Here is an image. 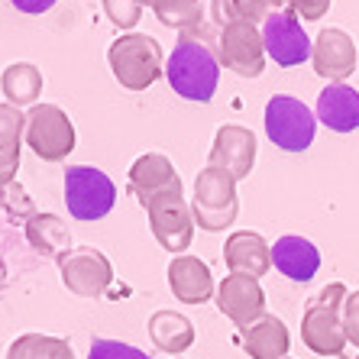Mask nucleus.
Wrapping results in <instances>:
<instances>
[{"label":"nucleus","mask_w":359,"mask_h":359,"mask_svg":"<svg viewBox=\"0 0 359 359\" xmlns=\"http://www.w3.org/2000/svg\"><path fill=\"white\" fill-rule=\"evenodd\" d=\"M346 298H350L346 285L330 282L308 301V308L301 314V340H304V346L311 353L350 359V353H346L350 340H346V330H343V304H346Z\"/></svg>","instance_id":"1"},{"label":"nucleus","mask_w":359,"mask_h":359,"mask_svg":"<svg viewBox=\"0 0 359 359\" xmlns=\"http://www.w3.org/2000/svg\"><path fill=\"white\" fill-rule=\"evenodd\" d=\"M165 78L178 97L208 104L217 94L220 62L204 42L191 39V36H182L165 62Z\"/></svg>","instance_id":"2"},{"label":"nucleus","mask_w":359,"mask_h":359,"mask_svg":"<svg viewBox=\"0 0 359 359\" xmlns=\"http://www.w3.org/2000/svg\"><path fill=\"white\" fill-rule=\"evenodd\" d=\"M110 72L123 84L126 91H146L149 84L159 81L162 68V49L159 42L146 33H126L120 36L107 52Z\"/></svg>","instance_id":"3"},{"label":"nucleus","mask_w":359,"mask_h":359,"mask_svg":"<svg viewBox=\"0 0 359 359\" xmlns=\"http://www.w3.org/2000/svg\"><path fill=\"white\" fill-rule=\"evenodd\" d=\"M240 201H236V178H230L220 168H204L194 178V198H191V217L201 230L217 233L236 220Z\"/></svg>","instance_id":"4"},{"label":"nucleus","mask_w":359,"mask_h":359,"mask_svg":"<svg viewBox=\"0 0 359 359\" xmlns=\"http://www.w3.org/2000/svg\"><path fill=\"white\" fill-rule=\"evenodd\" d=\"M262 123H266V136L285 152H304L318 133V114L292 94L269 97Z\"/></svg>","instance_id":"5"},{"label":"nucleus","mask_w":359,"mask_h":359,"mask_svg":"<svg viewBox=\"0 0 359 359\" xmlns=\"http://www.w3.org/2000/svg\"><path fill=\"white\" fill-rule=\"evenodd\" d=\"M65 204L75 220H100L107 217L117 204V184L110 182L100 168L91 165H72L65 172Z\"/></svg>","instance_id":"6"},{"label":"nucleus","mask_w":359,"mask_h":359,"mask_svg":"<svg viewBox=\"0 0 359 359\" xmlns=\"http://www.w3.org/2000/svg\"><path fill=\"white\" fill-rule=\"evenodd\" d=\"M26 146L46 162H62L75 149V126L55 104H36L26 114Z\"/></svg>","instance_id":"7"},{"label":"nucleus","mask_w":359,"mask_h":359,"mask_svg":"<svg viewBox=\"0 0 359 359\" xmlns=\"http://www.w3.org/2000/svg\"><path fill=\"white\" fill-rule=\"evenodd\" d=\"M259 29H262V42H266V55L282 68L301 65V62H308L311 52H314V42L304 33L301 17L294 10L282 7V10H276V13H269Z\"/></svg>","instance_id":"8"},{"label":"nucleus","mask_w":359,"mask_h":359,"mask_svg":"<svg viewBox=\"0 0 359 359\" xmlns=\"http://www.w3.org/2000/svg\"><path fill=\"white\" fill-rule=\"evenodd\" d=\"M62 285L78 298H100L114 282V266L94 246H78L59 262Z\"/></svg>","instance_id":"9"},{"label":"nucleus","mask_w":359,"mask_h":359,"mask_svg":"<svg viewBox=\"0 0 359 359\" xmlns=\"http://www.w3.org/2000/svg\"><path fill=\"white\" fill-rule=\"evenodd\" d=\"M262 29L252 23H226L220 29V62L240 78H259L266 68Z\"/></svg>","instance_id":"10"},{"label":"nucleus","mask_w":359,"mask_h":359,"mask_svg":"<svg viewBox=\"0 0 359 359\" xmlns=\"http://www.w3.org/2000/svg\"><path fill=\"white\" fill-rule=\"evenodd\" d=\"M146 214H149V226L156 240L162 243V250L182 256L191 246L194 217H191V204H184L182 194H165V198L152 201Z\"/></svg>","instance_id":"11"},{"label":"nucleus","mask_w":359,"mask_h":359,"mask_svg":"<svg viewBox=\"0 0 359 359\" xmlns=\"http://www.w3.org/2000/svg\"><path fill=\"white\" fill-rule=\"evenodd\" d=\"M217 311L230 318L236 327H250L259 318H266V292L259 278L250 276H226L217 285Z\"/></svg>","instance_id":"12"},{"label":"nucleus","mask_w":359,"mask_h":359,"mask_svg":"<svg viewBox=\"0 0 359 359\" xmlns=\"http://www.w3.org/2000/svg\"><path fill=\"white\" fill-rule=\"evenodd\" d=\"M130 191L136 194L142 208H149L152 201L165 198V194H182V178L175 165L162 152H146L130 168Z\"/></svg>","instance_id":"13"},{"label":"nucleus","mask_w":359,"mask_h":359,"mask_svg":"<svg viewBox=\"0 0 359 359\" xmlns=\"http://www.w3.org/2000/svg\"><path fill=\"white\" fill-rule=\"evenodd\" d=\"M208 165L226 172L236 182L246 178L252 172V165H256V136L246 126H236V123L220 126L217 136H214V146H210Z\"/></svg>","instance_id":"14"},{"label":"nucleus","mask_w":359,"mask_h":359,"mask_svg":"<svg viewBox=\"0 0 359 359\" xmlns=\"http://www.w3.org/2000/svg\"><path fill=\"white\" fill-rule=\"evenodd\" d=\"M311 65L320 78H327V84L346 81L356 68V42L350 33H343L337 26L320 29L314 39V52H311Z\"/></svg>","instance_id":"15"},{"label":"nucleus","mask_w":359,"mask_h":359,"mask_svg":"<svg viewBox=\"0 0 359 359\" xmlns=\"http://www.w3.org/2000/svg\"><path fill=\"white\" fill-rule=\"evenodd\" d=\"M318 123H324L334 133H353L359 130V91L346 81L327 84L318 94Z\"/></svg>","instance_id":"16"},{"label":"nucleus","mask_w":359,"mask_h":359,"mask_svg":"<svg viewBox=\"0 0 359 359\" xmlns=\"http://www.w3.org/2000/svg\"><path fill=\"white\" fill-rule=\"evenodd\" d=\"M168 288L184 304H201V301H210V294H214V276H210L204 259L182 252L168 262Z\"/></svg>","instance_id":"17"},{"label":"nucleus","mask_w":359,"mask_h":359,"mask_svg":"<svg viewBox=\"0 0 359 359\" xmlns=\"http://www.w3.org/2000/svg\"><path fill=\"white\" fill-rule=\"evenodd\" d=\"M224 262L230 269V276L259 278L272 269V246L259 233L240 230V233H233L224 243Z\"/></svg>","instance_id":"18"},{"label":"nucleus","mask_w":359,"mask_h":359,"mask_svg":"<svg viewBox=\"0 0 359 359\" xmlns=\"http://www.w3.org/2000/svg\"><path fill=\"white\" fill-rule=\"evenodd\" d=\"M272 266L292 282H311L320 269V250L298 233H285L272 246Z\"/></svg>","instance_id":"19"},{"label":"nucleus","mask_w":359,"mask_h":359,"mask_svg":"<svg viewBox=\"0 0 359 359\" xmlns=\"http://www.w3.org/2000/svg\"><path fill=\"white\" fill-rule=\"evenodd\" d=\"M240 334H243V350L250 353V359H288L292 337H288V327L276 314H266L256 324L243 327Z\"/></svg>","instance_id":"20"},{"label":"nucleus","mask_w":359,"mask_h":359,"mask_svg":"<svg viewBox=\"0 0 359 359\" xmlns=\"http://www.w3.org/2000/svg\"><path fill=\"white\" fill-rule=\"evenodd\" d=\"M23 226H26V240L39 256L62 262L72 252V233H68V224L59 214H33Z\"/></svg>","instance_id":"21"},{"label":"nucleus","mask_w":359,"mask_h":359,"mask_svg":"<svg viewBox=\"0 0 359 359\" xmlns=\"http://www.w3.org/2000/svg\"><path fill=\"white\" fill-rule=\"evenodd\" d=\"M26 136V114L13 104H0V188L17 182L20 140Z\"/></svg>","instance_id":"22"},{"label":"nucleus","mask_w":359,"mask_h":359,"mask_svg":"<svg viewBox=\"0 0 359 359\" xmlns=\"http://www.w3.org/2000/svg\"><path fill=\"white\" fill-rule=\"evenodd\" d=\"M149 337L162 353L175 356V353H184L194 343V327L178 311H156L149 318Z\"/></svg>","instance_id":"23"},{"label":"nucleus","mask_w":359,"mask_h":359,"mask_svg":"<svg viewBox=\"0 0 359 359\" xmlns=\"http://www.w3.org/2000/svg\"><path fill=\"white\" fill-rule=\"evenodd\" d=\"M0 88L7 94V104H13V107H36V100L42 94V72L29 62H13L4 68Z\"/></svg>","instance_id":"24"},{"label":"nucleus","mask_w":359,"mask_h":359,"mask_svg":"<svg viewBox=\"0 0 359 359\" xmlns=\"http://www.w3.org/2000/svg\"><path fill=\"white\" fill-rule=\"evenodd\" d=\"M285 0H214L210 4V13L224 29L226 23H252L262 26L269 13L282 10Z\"/></svg>","instance_id":"25"},{"label":"nucleus","mask_w":359,"mask_h":359,"mask_svg":"<svg viewBox=\"0 0 359 359\" xmlns=\"http://www.w3.org/2000/svg\"><path fill=\"white\" fill-rule=\"evenodd\" d=\"M7 359H75L68 340L46 334H23L10 343Z\"/></svg>","instance_id":"26"},{"label":"nucleus","mask_w":359,"mask_h":359,"mask_svg":"<svg viewBox=\"0 0 359 359\" xmlns=\"http://www.w3.org/2000/svg\"><path fill=\"white\" fill-rule=\"evenodd\" d=\"M152 10H156V17H159L162 26H168V29H182V33L198 29L201 20H204L201 0H162V4H156Z\"/></svg>","instance_id":"27"},{"label":"nucleus","mask_w":359,"mask_h":359,"mask_svg":"<svg viewBox=\"0 0 359 359\" xmlns=\"http://www.w3.org/2000/svg\"><path fill=\"white\" fill-rule=\"evenodd\" d=\"M0 210H7L13 220H29L33 214H39V210L33 208V198L26 194V188L20 182H10L0 188Z\"/></svg>","instance_id":"28"},{"label":"nucleus","mask_w":359,"mask_h":359,"mask_svg":"<svg viewBox=\"0 0 359 359\" xmlns=\"http://www.w3.org/2000/svg\"><path fill=\"white\" fill-rule=\"evenodd\" d=\"M104 13L120 29H133L142 17V0H104Z\"/></svg>","instance_id":"29"},{"label":"nucleus","mask_w":359,"mask_h":359,"mask_svg":"<svg viewBox=\"0 0 359 359\" xmlns=\"http://www.w3.org/2000/svg\"><path fill=\"white\" fill-rule=\"evenodd\" d=\"M88 359H149V356H146L142 350H136V346H130V343H120V340H94Z\"/></svg>","instance_id":"30"},{"label":"nucleus","mask_w":359,"mask_h":359,"mask_svg":"<svg viewBox=\"0 0 359 359\" xmlns=\"http://www.w3.org/2000/svg\"><path fill=\"white\" fill-rule=\"evenodd\" d=\"M343 330H346V340L359 346V288L350 292V298L343 304Z\"/></svg>","instance_id":"31"},{"label":"nucleus","mask_w":359,"mask_h":359,"mask_svg":"<svg viewBox=\"0 0 359 359\" xmlns=\"http://www.w3.org/2000/svg\"><path fill=\"white\" fill-rule=\"evenodd\" d=\"M288 10H294L301 20H320L330 10V0H285Z\"/></svg>","instance_id":"32"},{"label":"nucleus","mask_w":359,"mask_h":359,"mask_svg":"<svg viewBox=\"0 0 359 359\" xmlns=\"http://www.w3.org/2000/svg\"><path fill=\"white\" fill-rule=\"evenodd\" d=\"M10 4H13L20 13H29V17H36V13H46L49 7H55V0H10Z\"/></svg>","instance_id":"33"},{"label":"nucleus","mask_w":359,"mask_h":359,"mask_svg":"<svg viewBox=\"0 0 359 359\" xmlns=\"http://www.w3.org/2000/svg\"><path fill=\"white\" fill-rule=\"evenodd\" d=\"M156 4H162V0H142V7H156Z\"/></svg>","instance_id":"34"},{"label":"nucleus","mask_w":359,"mask_h":359,"mask_svg":"<svg viewBox=\"0 0 359 359\" xmlns=\"http://www.w3.org/2000/svg\"><path fill=\"white\" fill-rule=\"evenodd\" d=\"M4 276H7V269H4V262H0V285H4Z\"/></svg>","instance_id":"35"},{"label":"nucleus","mask_w":359,"mask_h":359,"mask_svg":"<svg viewBox=\"0 0 359 359\" xmlns=\"http://www.w3.org/2000/svg\"><path fill=\"white\" fill-rule=\"evenodd\" d=\"M356 359H359V353H356Z\"/></svg>","instance_id":"36"},{"label":"nucleus","mask_w":359,"mask_h":359,"mask_svg":"<svg viewBox=\"0 0 359 359\" xmlns=\"http://www.w3.org/2000/svg\"><path fill=\"white\" fill-rule=\"evenodd\" d=\"M288 359H292V356H288Z\"/></svg>","instance_id":"37"}]
</instances>
